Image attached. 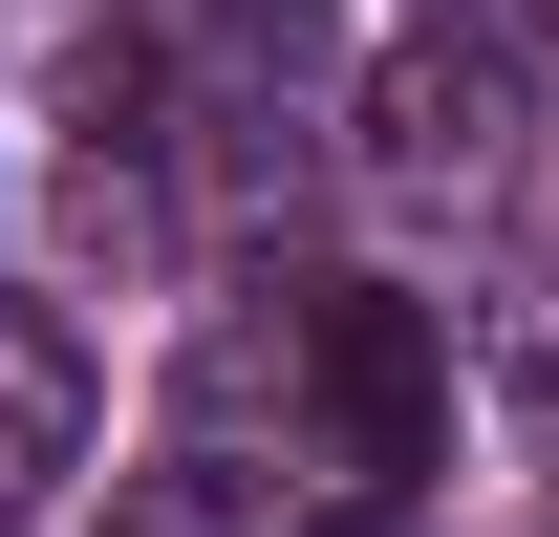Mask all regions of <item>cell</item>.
<instances>
[{"label": "cell", "instance_id": "obj_1", "mask_svg": "<svg viewBox=\"0 0 559 537\" xmlns=\"http://www.w3.org/2000/svg\"><path fill=\"white\" fill-rule=\"evenodd\" d=\"M280 387H301V452L323 473H430L452 344H430V301H388V279H280Z\"/></svg>", "mask_w": 559, "mask_h": 537}, {"label": "cell", "instance_id": "obj_2", "mask_svg": "<svg viewBox=\"0 0 559 537\" xmlns=\"http://www.w3.org/2000/svg\"><path fill=\"white\" fill-rule=\"evenodd\" d=\"M516 108H538V44L516 22H409L388 65H366V172L388 194H474V172H516Z\"/></svg>", "mask_w": 559, "mask_h": 537}, {"label": "cell", "instance_id": "obj_3", "mask_svg": "<svg viewBox=\"0 0 559 537\" xmlns=\"http://www.w3.org/2000/svg\"><path fill=\"white\" fill-rule=\"evenodd\" d=\"M66 473H86V344L44 301H0V516H44Z\"/></svg>", "mask_w": 559, "mask_h": 537}, {"label": "cell", "instance_id": "obj_4", "mask_svg": "<svg viewBox=\"0 0 559 537\" xmlns=\"http://www.w3.org/2000/svg\"><path fill=\"white\" fill-rule=\"evenodd\" d=\"M280 537H430L409 494H323V516H280Z\"/></svg>", "mask_w": 559, "mask_h": 537}]
</instances>
